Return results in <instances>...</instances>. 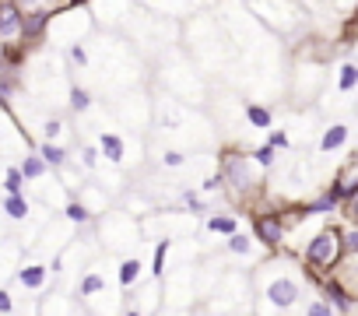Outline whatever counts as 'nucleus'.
<instances>
[{
    "label": "nucleus",
    "instance_id": "1",
    "mask_svg": "<svg viewBox=\"0 0 358 316\" xmlns=\"http://www.w3.org/2000/svg\"><path fill=\"white\" fill-rule=\"evenodd\" d=\"M306 260H309L313 267H320V271L337 267V260H341V239H337V229H323V232L306 246Z\"/></svg>",
    "mask_w": 358,
    "mask_h": 316
},
{
    "label": "nucleus",
    "instance_id": "2",
    "mask_svg": "<svg viewBox=\"0 0 358 316\" xmlns=\"http://www.w3.org/2000/svg\"><path fill=\"white\" fill-rule=\"evenodd\" d=\"M264 295H267V302H271L274 309H292V306L299 302V295H302V285H299L295 278H288V274H274V278L267 281Z\"/></svg>",
    "mask_w": 358,
    "mask_h": 316
},
{
    "label": "nucleus",
    "instance_id": "3",
    "mask_svg": "<svg viewBox=\"0 0 358 316\" xmlns=\"http://www.w3.org/2000/svg\"><path fill=\"white\" fill-rule=\"evenodd\" d=\"M225 176H229V183H232L239 194H246V190L253 187L250 162H246V158H239V155H229V158H225Z\"/></svg>",
    "mask_w": 358,
    "mask_h": 316
},
{
    "label": "nucleus",
    "instance_id": "4",
    "mask_svg": "<svg viewBox=\"0 0 358 316\" xmlns=\"http://www.w3.org/2000/svg\"><path fill=\"white\" fill-rule=\"evenodd\" d=\"M253 232H257L260 243H267L271 250L285 239V225H281L278 218H257V222H253Z\"/></svg>",
    "mask_w": 358,
    "mask_h": 316
},
{
    "label": "nucleus",
    "instance_id": "5",
    "mask_svg": "<svg viewBox=\"0 0 358 316\" xmlns=\"http://www.w3.org/2000/svg\"><path fill=\"white\" fill-rule=\"evenodd\" d=\"M18 29H22V8L0 4V39H4V36H15Z\"/></svg>",
    "mask_w": 358,
    "mask_h": 316
},
{
    "label": "nucleus",
    "instance_id": "6",
    "mask_svg": "<svg viewBox=\"0 0 358 316\" xmlns=\"http://www.w3.org/2000/svg\"><path fill=\"white\" fill-rule=\"evenodd\" d=\"M4 215L11 222H25L29 218V201L22 194H4Z\"/></svg>",
    "mask_w": 358,
    "mask_h": 316
},
{
    "label": "nucleus",
    "instance_id": "7",
    "mask_svg": "<svg viewBox=\"0 0 358 316\" xmlns=\"http://www.w3.org/2000/svg\"><path fill=\"white\" fill-rule=\"evenodd\" d=\"M99 151L109 158L113 166H120V162H123V141H120L116 134H102V141H99Z\"/></svg>",
    "mask_w": 358,
    "mask_h": 316
},
{
    "label": "nucleus",
    "instance_id": "8",
    "mask_svg": "<svg viewBox=\"0 0 358 316\" xmlns=\"http://www.w3.org/2000/svg\"><path fill=\"white\" fill-rule=\"evenodd\" d=\"M344 141H348V127H344V123H334V127L320 137V151H337Z\"/></svg>",
    "mask_w": 358,
    "mask_h": 316
},
{
    "label": "nucleus",
    "instance_id": "9",
    "mask_svg": "<svg viewBox=\"0 0 358 316\" xmlns=\"http://www.w3.org/2000/svg\"><path fill=\"white\" fill-rule=\"evenodd\" d=\"M320 285H323V292L334 299V313H337V309H341V313H348V309H351V295H348L334 278H330V281H320Z\"/></svg>",
    "mask_w": 358,
    "mask_h": 316
},
{
    "label": "nucleus",
    "instance_id": "10",
    "mask_svg": "<svg viewBox=\"0 0 358 316\" xmlns=\"http://www.w3.org/2000/svg\"><path fill=\"white\" fill-rule=\"evenodd\" d=\"M39 158H43V166H46V169H60V166H64V162H67V151H64V148H57V144H50V141H46V144H43V148H39Z\"/></svg>",
    "mask_w": 358,
    "mask_h": 316
},
{
    "label": "nucleus",
    "instance_id": "11",
    "mask_svg": "<svg viewBox=\"0 0 358 316\" xmlns=\"http://www.w3.org/2000/svg\"><path fill=\"white\" fill-rule=\"evenodd\" d=\"M137 281H141V260L130 257V260L120 264V288H134Z\"/></svg>",
    "mask_w": 358,
    "mask_h": 316
},
{
    "label": "nucleus",
    "instance_id": "12",
    "mask_svg": "<svg viewBox=\"0 0 358 316\" xmlns=\"http://www.w3.org/2000/svg\"><path fill=\"white\" fill-rule=\"evenodd\" d=\"M208 232H215V236H236V232H239V222H236L232 215H215V218L208 222Z\"/></svg>",
    "mask_w": 358,
    "mask_h": 316
},
{
    "label": "nucleus",
    "instance_id": "13",
    "mask_svg": "<svg viewBox=\"0 0 358 316\" xmlns=\"http://www.w3.org/2000/svg\"><path fill=\"white\" fill-rule=\"evenodd\" d=\"M43 281H46V267H39V264L18 271V285H25V288H43Z\"/></svg>",
    "mask_w": 358,
    "mask_h": 316
},
{
    "label": "nucleus",
    "instance_id": "14",
    "mask_svg": "<svg viewBox=\"0 0 358 316\" xmlns=\"http://www.w3.org/2000/svg\"><path fill=\"white\" fill-rule=\"evenodd\" d=\"M102 288H106V278H102L99 271H92V274H85V281L78 285V295H81V299H92V295L102 292Z\"/></svg>",
    "mask_w": 358,
    "mask_h": 316
},
{
    "label": "nucleus",
    "instance_id": "15",
    "mask_svg": "<svg viewBox=\"0 0 358 316\" xmlns=\"http://www.w3.org/2000/svg\"><path fill=\"white\" fill-rule=\"evenodd\" d=\"M18 173H22V180H39V176H46V166H43V158H39V155H29Z\"/></svg>",
    "mask_w": 358,
    "mask_h": 316
},
{
    "label": "nucleus",
    "instance_id": "16",
    "mask_svg": "<svg viewBox=\"0 0 358 316\" xmlns=\"http://www.w3.org/2000/svg\"><path fill=\"white\" fill-rule=\"evenodd\" d=\"M246 120H250L253 127H260V130H267V127L274 123L271 109H264V106H246Z\"/></svg>",
    "mask_w": 358,
    "mask_h": 316
},
{
    "label": "nucleus",
    "instance_id": "17",
    "mask_svg": "<svg viewBox=\"0 0 358 316\" xmlns=\"http://www.w3.org/2000/svg\"><path fill=\"white\" fill-rule=\"evenodd\" d=\"M337 85H341V92H351V88L358 85V71H355V64H344V67H341V81H337Z\"/></svg>",
    "mask_w": 358,
    "mask_h": 316
},
{
    "label": "nucleus",
    "instance_id": "18",
    "mask_svg": "<svg viewBox=\"0 0 358 316\" xmlns=\"http://www.w3.org/2000/svg\"><path fill=\"white\" fill-rule=\"evenodd\" d=\"M71 106H74V113H85V109L92 106V95H88L85 88L74 85V88H71Z\"/></svg>",
    "mask_w": 358,
    "mask_h": 316
},
{
    "label": "nucleus",
    "instance_id": "19",
    "mask_svg": "<svg viewBox=\"0 0 358 316\" xmlns=\"http://www.w3.org/2000/svg\"><path fill=\"white\" fill-rule=\"evenodd\" d=\"M229 250L232 253H250V236H243V232H236V236H229Z\"/></svg>",
    "mask_w": 358,
    "mask_h": 316
},
{
    "label": "nucleus",
    "instance_id": "20",
    "mask_svg": "<svg viewBox=\"0 0 358 316\" xmlns=\"http://www.w3.org/2000/svg\"><path fill=\"white\" fill-rule=\"evenodd\" d=\"M67 218L81 225V222H88V208H85V204H78V201H71V204H67Z\"/></svg>",
    "mask_w": 358,
    "mask_h": 316
},
{
    "label": "nucleus",
    "instance_id": "21",
    "mask_svg": "<svg viewBox=\"0 0 358 316\" xmlns=\"http://www.w3.org/2000/svg\"><path fill=\"white\" fill-rule=\"evenodd\" d=\"M306 316H337V313H334V306H327V302H320V299H316V302H309V306H306Z\"/></svg>",
    "mask_w": 358,
    "mask_h": 316
},
{
    "label": "nucleus",
    "instance_id": "22",
    "mask_svg": "<svg viewBox=\"0 0 358 316\" xmlns=\"http://www.w3.org/2000/svg\"><path fill=\"white\" fill-rule=\"evenodd\" d=\"M18 88V81H15V74H0V102L4 99H11V92Z\"/></svg>",
    "mask_w": 358,
    "mask_h": 316
},
{
    "label": "nucleus",
    "instance_id": "23",
    "mask_svg": "<svg viewBox=\"0 0 358 316\" xmlns=\"http://www.w3.org/2000/svg\"><path fill=\"white\" fill-rule=\"evenodd\" d=\"M337 204H341V201H337L334 194H327V197H320V201H313V204H309V211H334Z\"/></svg>",
    "mask_w": 358,
    "mask_h": 316
},
{
    "label": "nucleus",
    "instance_id": "24",
    "mask_svg": "<svg viewBox=\"0 0 358 316\" xmlns=\"http://www.w3.org/2000/svg\"><path fill=\"white\" fill-rule=\"evenodd\" d=\"M8 194H22V173L15 166L8 169Z\"/></svg>",
    "mask_w": 358,
    "mask_h": 316
},
{
    "label": "nucleus",
    "instance_id": "25",
    "mask_svg": "<svg viewBox=\"0 0 358 316\" xmlns=\"http://www.w3.org/2000/svg\"><path fill=\"white\" fill-rule=\"evenodd\" d=\"M257 162H260L264 169H271V166H274V151H271V148H260V151H257Z\"/></svg>",
    "mask_w": 358,
    "mask_h": 316
},
{
    "label": "nucleus",
    "instance_id": "26",
    "mask_svg": "<svg viewBox=\"0 0 358 316\" xmlns=\"http://www.w3.org/2000/svg\"><path fill=\"white\" fill-rule=\"evenodd\" d=\"M15 309V302H11V292H4V288H0V316H8Z\"/></svg>",
    "mask_w": 358,
    "mask_h": 316
},
{
    "label": "nucleus",
    "instance_id": "27",
    "mask_svg": "<svg viewBox=\"0 0 358 316\" xmlns=\"http://www.w3.org/2000/svg\"><path fill=\"white\" fill-rule=\"evenodd\" d=\"M267 148H271V151H274V148H288V134H281V130H278V134H271Z\"/></svg>",
    "mask_w": 358,
    "mask_h": 316
},
{
    "label": "nucleus",
    "instance_id": "28",
    "mask_svg": "<svg viewBox=\"0 0 358 316\" xmlns=\"http://www.w3.org/2000/svg\"><path fill=\"white\" fill-rule=\"evenodd\" d=\"M71 60H74L78 67H85V64H88V53H85L81 46H71Z\"/></svg>",
    "mask_w": 358,
    "mask_h": 316
},
{
    "label": "nucleus",
    "instance_id": "29",
    "mask_svg": "<svg viewBox=\"0 0 358 316\" xmlns=\"http://www.w3.org/2000/svg\"><path fill=\"white\" fill-rule=\"evenodd\" d=\"M162 267H165V243L155 250V274H158V278H162Z\"/></svg>",
    "mask_w": 358,
    "mask_h": 316
},
{
    "label": "nucleus",
    "instance_id": "30",
    "mask_svg": "<svg viewBox=\"0 0 358 316\" xmlns=\"http://www.w3.org/2000/svg\"><path fill=\"white\" fill-rule=\"evenodd\" d=\"M165 166H169V169L183 166V155H179V151H165Z\"/></svg>",
    "mask_w": 358,
    "mask_h": 316
},
{
    "label": "nucleus",
    "instance_id": "31",
    "mask_svg": "<svg viewBox=\"0 0 358 316\" xmlns=\"http://www.w3.org/2000/svg\"><path fill=\"white\" fill-rule=\"evenodd\" d=\"M57 134H60V120H50L46 123V137H57Z\"/></svg>",
    "mask_w": 358,
    "mask_h": 316
},
{
    "label": "nucleus",
    "instance_id": "32",
    "mask_svg": "<svg viewBox=\"0 0 358 316\" xmlns=\"http://www.w3.org/2000/svg\"><path fill=\"white\" fill-rule=\"evenodd\" d=\"M95 158H99L95 148H85V166H95Z\"/></svg>",
    "mask_w": 358,
    "mask_h": 316
},
{
    "label": "nucleus",
    "instance_id": "33",
    "mask_svg": "<svg viewBox=\"0 0 358 316\" xmlns=\"http://www.w3.org/2000/svg\"><path fill=\"white\" fill-rule=\"evenodd\" d=\"M123 316H144V313H141V309H134V306H130V309H127V313H123Z\"/></svg>",
    "mask_w": 358,
    "mask_h": 316
}]
</instances>
